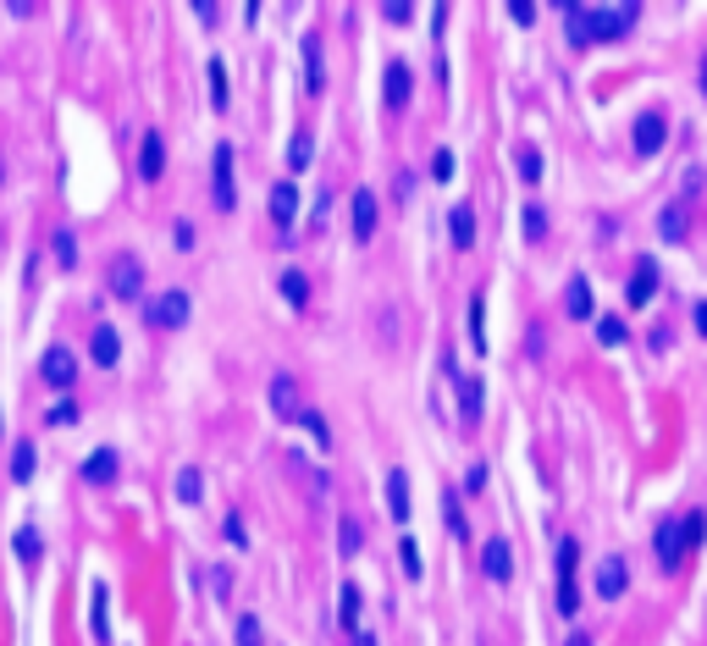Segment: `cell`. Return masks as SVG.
<instances>
[{"label":"cell","instance_id":"obj_55","mask_svg":"<svg viewBox=\"0 0 707 646\" xmlns=\"http://www.w3.org/2000/svg\"><path fill=\"white\" fill-rule=\"evenodd\" d=\"M0 183H6V160H0Z\"/></svg>","mask_w":707,"mask_h":646},{"label":"cell","instance_id":"obj_7","mask_svg":"<svg viewBox=\"0 0 707 646\" xmlns=\"http://www.w3.org/2000/svg\"><path fill=\"white\" fill-rule=\"evenodd\" d=\"M45 381L55 387V393H67V387L78 381V360H72V348H45Z\"/></svg>","mask_w":707,"mask_h":646},{"label":"cell","instance_id":"obj_24","mask_svg":"<svg viewBox=\"0 0 707 646\" xmlns=\"http://www.w3.org/2000/svg\"><path fill=\"white\" fill-rule=\"evenodd\" d=\"M200 492H205L200 464H183V470H177V503H200Z\"/></svg>","mask_w":707,"mask_h":646},{"label":"cell","instance_id":"obj_12","mask_svg":"<svg viewBox=\"0 0 707 646\" xmlns=\"http://www.w3.org/2000/svg\"><path fill=\"white\" fill-rule=\"evenodd\" d=\"M294 216H299V188L294 183H277L271 188V221L287 233V227H294Z\"/></svg>","mask_w":707,"mask_h":646},{"label":"cell","instance_id":"obj_35","mask_svg":"<svg viewBox=\"0 0 707 646\" xmlns=\"http://www.w3.org/2000/svg\"><path fill=\"white\" fill-rule=\"evenodd\" d=\"M304 78H310V89L327 83V72H320V45H315V39L304 45Z\"/></svg>","mask_w":707,"mask_h":646},{"label":"cell","instance_id":"obj_46","mask_svg":"<svg viewBox=\"0 0 707 646\" xmlns=\"http://www.w3.org/2000/svg\"><path fill=\"white\" fill-rule=\"evenodd\" d=\"M381 17H388V22H409L414 6H409V0H388V6H381Z\"/></svg>","mask_w":707,"mask_h":646},{"label":"cell","instance_id":"obj_40","mask_svg":"<svg viewBox=\"0 0 707 646\" xmlns=\"http://www.w3.org/2000/svg\"><path fill=\"white\" fill-rule=\"evenodd\" d=\"M525 233L531 238H548V210H541V205H525Z\"/></svg>","mask_w":707,"mask_h":646},{"label":"cell","instance_id":"obj_13","mask_svg":"<svg viewBox=\"0 0 707 646\" xmlns=\"http://www.w3.org/2000/svg\"><path fill=\"white\" fill-rule=\"evenodd\" d=\"M680 553H686V536H680V520L658 525V564L663 569H680Z\"/></svg>","mask_w":707,"mask_h":646},{"label":"cell","instance_id":"obj_30","mask_svg":"<svg viewBox=\"0 0 707 646\" xmlns=\"http://www.w3.org/2000/svg\"><path fill=\"white\" fill-rule=\"evenodd\" d=\"M658 227H663L669 243H680V238H686V205H669V210L658 216Z\"/></svg>","mask_w":707,"mask_h":646},{"label":"cell","instance_id":"obj_14","mask_svg":"<svg viewBox=\"0 0 707 646\" xmlns=\"http://www.w3.org/2000/svg\"><path fill=\"white\" fill-rule=\"evenodd\" d=\"M160 166H166V139H160V133H144V149H139V177H144V183H155V177H160Z\"/></svg>","mask_w":707,"mask_h":646},{"label":"cell","instance_id":"obj_39","mask_svg":"<svg viewBox=\"0 0 707 646\" xmlns=\"http://www.w3.org/2000/svg\"><path fill=\"white\" fill-rule=\"evenodd\" d=\"M17 558H22V564L39 558V531H17Z\"/></svg>","mask_w":707,"mask_h":646},{"label":"cell","instance_id":"obj_22","mask_svg":"<svg viewBox=\"0 0 707 646\" xmlns=\"http://www.w3.org/2000/svg\"><path fill=\"white\" fill-rule=\"evenodd\" d=\"M409 89H414L409 67H404V61H393V67H388V106H409Z\"/></svg>","mask_w":707,"mask_h":646},{"label":"cell","instance_id":"obj_53","mask_svg":"<svg viewBox=\"0 0 707 646\" xmlns=\"http://www.w3.org/2000/svg\"><path fill=\"white\" fill-rule=\"evenodd\" d=\"M569 646H592V635H586V630H581V635H569Z\"/></svg>","mask_w":707,"mask_h":646},{"label":"cell","instance_id":"obj_25","mask_svg":"<svg viewBox=\"0 0 707 646\" xmlns=\"http://www.w3.org/2000/svg\"><path fill=\"white\" fill-rule=\"evenodd\" d=\"M337 547H343V558H354L365 547V531H360V520H354V514H343L337 520Z\"/></svg>","mask_w":707,"mask_h":646},{"label":"cell","instance_id":"obj_47","mask_svg":"<svg viewBox=\"0 0 707 646\" xmlns=\"http://www.w3.org/2000/svg\"><path fill=\"white\" fill-rule=\"evenodd\" d=\"M94 635L111 641V630H106V591H94Z\"/></svg>","mask_w":707,"mask_h":646},{"label":"cell","instance_id":"obj_28","mask_svg":"<svg viewBox=\"0 0 707 646\" xmlns=\"http://www.w3.org/2000/svg\"><path fill=\"white\" fill-rule=\"evenodd\" d=\"M282 299L294 304V310L310 304V282H304V271H282Z\"/></svg>","mask_w":707,"mask_h":646},{"label":"cell","instance_id":"obj_48","mask_svg":"<svg viewBox=\"0 0 707 646\" xmlns=\"http://www.w3.org/2000/svg\"><path fill=\"white\" fill-rule=\"evenodd\" d=\"M508 17L520 22V28H531V22H536V6H531V0H514V6H508Z\"/></svg>","mask_w":707,"mask_h":646},{"label":"cell","instance_id":"obj_34","mask_svg":"<svg viewBox=\"0 0 707 646\" xmlns=\"http://www.w3.org/2000/svg\"><path fill=\"white\" fill-rule=\"evenodd\" d=\"M442 514H447V531H454V536H470L464 508H459V497H454V492H442Z\"/></svg>","mask_w":707,"mask_h":646},{"label":"cell","instance_id":"obj_27","mask_svg":"<svg viewBox=\"0 0 707 646\" xmlns=\"http://www.w3.org/2000/svg\"><path fill=\"white\" fill-rule=\"evenodd\" d=\"M210 106L216 111H227V100H233V83H227V67H221V61H210Z\"/></svg>","mask_w":707,"mask_h":646},{"label":"cell","instance_id":"obj_42","mask_svg":"<svg viewBox=\"0 0 707 646\" xmlns=\"http://www.w3.org/2000/svg\"><path fill=\"white\" fill-rule=\"evenodd\" d=\"M55 260H61V266H72V260H78V243H72V233H55Z\"/></svg>","mask_w":707,"mask_h":646},{"label":"cell","instance_id":"obj_31","mask_svg":"<svg viewBox=\"0 0 707 646\" xmlns=\"http://www.w3.org/2000/svg\"><path fill=\"white\" fill-rule=\"evenodd\" d=\"M597 337H602V348H619L625 343V320L619 315H597Z\"/></svg>","mask_w":707,"mask_h":646},{"label":"cell","instance_id":"obj_38","mask_svg":"<svg viewBox=\"0 0 707 646\" xmlns=\"http://www.w3.org/2000/svg\"><path fill=\"white\" fill-rule=\"evenodd\" d=\"M398 553H404V574H409V580H421V547H414V536L398 541Z\"/></svg>","mask_w":707,"mask_h":646},{"label":"cell","instance_id":"obj_16","mask_svg":"<svg viewBox=\"0 0 707 646\" xmlns=\"http://www.w3.org/2000/svg\"><path fill=\"white\" fill-rule=\"evenodd\" d=\"M371 233H376V193L354 188V238H371Z\"/></svg>","mask_w":707,"mask_h":646},{"label":"cell","instance_id":"obj_8","mask_svg":"<svg viewBox=\"0 0 707 646\" xmlns=\"http://www.w3.org/2000/svg\"><path fill=\"white\" fill-rule=\"evenodd\" d=\"M625 586H630V569H625V558H614V553H608V558H597V597H608V602H614V597H625Z\"/></svg>","mask_w":707,"mask_h":646},{"label":"cell","instance_id":"obj_54","mask_svg":"<svg viewBox=\"0 0 707 646\" xmlns=\"http://www.w3.org/2000/svg\"><path fill=\"white\" fill-rule=\"evenodd\" d=\"M702 89H707V61H702Z\"/></svg>","mask_w":707,"mask_h":646},{"label":"cell","instance_id":"obj_9","mask_svg":"<svg viewBox=\"0 0 707 646\" xmlns=\"http://www.w3.org/2000/svg\"><path fill=\"white\" fill-rule=\"evenodd\" d=\"M663 139H669L663 111H641V116H635V149H641V155H658V149H663Z\"/></svg>","mask_w":707,"mask_h":646},{"label":"cell","instance_id":"obj_21","mask_svg":"<svg viewBox=\"0 0 707 646\" xmlns=\"http://www.w3.org/2000/svg\"><path fill=\"white\" fill-rule=\"evenodd\" d=\"M447 233H454L459 249H470V243H475V210H470V205H454V216H447Z\"/></svg>","mask_w":707,"mask_h":646},{"label":"cell","instance_id":"obj_2","mask_svg":"<svg viewBox=\"0 0 707 646\" xmlns=\"http://www.w3.org/2000/svg\"><path fill=\"white\" fill-rule=\"evenodd\" d=\"M575 564H581V547H575V536H569V541H558V613H575V608H581Z\"/></svg>","mask_w":707,"mask_h":646},{"label":"cell","instance_id":"obj_49","mask_svg":"<svg viewBox=\"0 0 707 646\" xmlns=\"http://www.w3.org/2000/svg\"><path fill=\"white\" fill-rule=\"evenodd\" d=\"M227 536H233V547H249V531H243V514H227Z\"/></svg>","mask_w":707,"mask_h":646},{"label":"cell","instance_id":"obj_29","mask_svg":"<svg viewBox=\"0 0 707 646\" xmlns=\"http://www.w3.org/2000/svg\"><path fill=\"white\" fill-rule=\"evenodd\" d=\"M470 343L481 348V353H487V299H470Z\"/></svg>","mask_w":707,"mask_h":646},{"label":"cell","instance_id":"obj_26","mask_svg":"<svg viewBox=\"0 0 707 646\" xmlns=\"http://www.w3.org/2000/svg\"><path fill=\"white\" fill-rule=\"evenodd\" d=\"M337 625L354 635V630H360V591H354V586H343L337 591Z\"/></svg>","mask_w":707,"mask_h":646},{"label":"cell","instance_id":"obj_36","mask_svg":"<svg viewBox=\"0 0 707 646\" xmlns=\"http://www.w3.org/2000/svg\"><path fill=\"white\" fill-rule=\"evenodd\" d=\"M702 531H707V514H702V508H691L686 520H680V536H686V547H696V541H702Z\"/></svg>","mask_w":707,"mask_h":646},{"label":"cell","instance_id":"obj_1","mask_svg":"<svg viewBox=\"0 0 707 646\" xmlns=\"http://www.w3.org/2000/svg\"><path fill=\"white\" fill-rule=\"evenodd\" d=\"M635 17H641L635 0H619V6H592V45H597V39H619V34H630Z\"/></svg>","mask_w":707,"mask_h":646},{"label":"cell","instance_id":"obj_52","mask_svg":"<svg viewBox=\"0 0 707 646\" xmlns=\"http://www.w3.org/2000/svg\"><path fill=\"white\" fill-rule=\"evenodd\" d=\"M354 646H376V635L371 630H354Z\"/></svg>","mask_w":707,"mask_h":646},{"label":"cell","instance_id":"obj_32","mask_svg":"<svg viewBox=\"0 0 707 646\" xmlns=\"http://www.w3.org/2000/svg\"><path fill=\"white\" fill-rule=\"evenodd\" d=\"M310 155H315V139H310V133H299L294 144H287V166L304 172V166H310Z\"/></svg>","mask_w":707,"mask_h":646},{"label":"cell","instance_id":"obj_10","mask_svg":"<svg viewBox=\"0 0 707 646\" xmlns=\"http://www.w3.org/2000/svg\"><path fill=\"white\" fill-rule=\"evenodd\" d=\"M481 569H487V580L508 586V574H514V553H508V541H503V536H492V541H487V553H481Z\"/></svg>","mask_w":707,"mask_h":646},{"label":"cell","instance_id":"obj_37","mask_svg":"<svg viewBox=\"0 0 707 646\" xmlns=\"http://www.w3.org/2000/svg\"><path fill=\"white\" fill-rule=\"evenodd\" d=\"M287 464H294V475H299V480H310V487H315L320 497H327V492H332V480H327V475H320V470H310L304 459H287Z\"/></svg>","mask_w":707,"mask_h":646},{"label":"cell","instance_id":"obj_23","mask_svg":"<svg viewBox=\"0 0 707 646\" xmlns=\"http://www.w3.org/2000/svg\"><path fill=\"white\" fill-rule=\"evenodd\" d=\"M83 475L94 480V487H106V480H116V447H100L89 464H83Z\"/></svg>","mask_w":707,"mask_h":646},{"label":"cell","instance_id":"obj_19","mask_svg":"<svg viewBox=\"0 0 707 646\" xmlns=\"http://www.w3.org/2000/svg\"><path fill=\"white\" fill-rule=\"evenodd\" d=\"M564 310H569L575 320H592V282H586V276H575V282H569V293H564Z\"/></svg>","mask_w":707,"mask_h":646},{"label":"cell","instance_id":"obj_51","mask_svg":"<svg viewBox=\"0 0 707 646\" xmlns=\"http://www.w3.org/2000/svg\"><path fill=\"white\" fill-rule=\"evenodd\" d=\"M691 320H696V332H702V337H707V299H702V304H696V310H691Z\"/></svg>","mask_w":707,"mask_h":646},{"label":"cell","instance_id":"obj_15","mask_svg":"<svg viewBox=\"0 0 707 646\" xmlns=\"http://www.w3.org/2000/svg\"><path fill=\"white\" fill-rule=\"evenodd\" d=\"M652 299H658V266H652V260H641L635 276H630V304L641 310V304H652Z\"/></svg>","mask_w":707,"mask_h":646},{"label":"cell","instance_id":"obj_5","mask_svg":"<svg viewBox=\"0 0 707 646\" xmlns=\"http://www.w3.org/2000/svg\"><path fill=\"white\" fill-rule=\"evenodd\" d=\"M188 310H194V304H188V293H183V287H166V293H155L149 299V320H155V327H183V320H188Z\"/></svg>","mask_w":707,"mask_h":646},{"label":"cell","instance_id":"obj_33","mask_svg":"<svg viewBox=\"0 0 707 646\" xmlns=\"http://www.w3.org/2000/svg\"><path fill=\"white\" fill-rule=\"evenodd\" d=\"M12 475H17V480L34 475V442H17V447H12Z\"/></svg>","mask_w":707,"mask_h":646},{"label":"cell","instance_id":"obj_18","mask_svg":"<svg viewBox=\"0 0 707 646\" xmlns=\"http://www.w3.org/2000/svg\"><path fill=\"white\" fill-rule=\"evenodd\" d=\"M459 381V414H464V426H475L481 420V376H454Z\"/></svg>","mask_w":707,"mask_h":646},{"label":"cell","instance_id":"obj_44","mask_svg":"<svg viewBox=\"0 0 707 646\" xmlns=\"http://www.w3.org/2000/svg\"><path fill=\"white\" fill-rule=\"evenodd\" d=\"M72 420H78V404H72V398H61V404L50 409V426H72Z\"/></svg>","mask_w":707,"mask_h":646},{"label":"cell","instance_id":"obj_45","mask_svg":"<svg viewBox=\"0 0 707 646\" xmlns=\"http://www.w3.org/2000/svg\"><path fill=\"white\" fill-rule=\"evenodd\" d=\"M431 177H437V183L454 177V155H447V149H437V155H431Z\"/></svg>","mask_w":707,"mask_h":646},{"label":"cell","instance_id":"obj_11","mask_svg":"<svg viewBox=\"0 0 707 646\" xmlns=\"http://www.w3.org/2000/svg\"><path fill=\"white\" fill-rule=\"evenodd\" d=\"M89 360H94V365H116V360H122V337H116V327H106V320H100V327L89 332Z\"/></svg>","mask_w":707,"mask_h":646},{"label":"cell","instance_id":"obj_41","mask_svg":"<svg viewBox=\"0 0 707 646\" xmlns=\"http://www.w3.org/2000/svg\"><path fill=\"white\" fill-rule=\"evenodd\" d=\"M238 646H266L260 641V619H249V613L238 619Z\"/></svg>","mask_w":707,"mask_h":646},{"label":"cell","instance_id":"obj_50","mask_svg":"<svg viewBox=\"0 0 707 646\" xmlns=\"http://www.w3.org/2000/svg\"><path fill=\"white\" fill-rule=\"evenodd\" d=\"M172 238H177V249H194V227H188V221H177Z\"/></svg>","mask_w":707,"mask_h":646},{"label":"cell","instance_id":"obj_3","mask_svg":"<svg viewBox=\"0 0 707 646\" xmlns=\"http://www.w3.org/2000/svg\"><path fill=\"white\" fill-rule=\"evenodd\" d=\"M111 293L116 299H139L144 293V266H139V254H111Z\"/></svg>","mask_w":707,"mask_h":646},{"label":"cell","instance_id":"obj_17","mask_svg":"<svg viewBox=\"0 0 707 646\" xmlns=\"http://www.w3.org/2000/svg\"><path fill=\"white\" fill-rule=\"evenodd\" d=\"M388 508H393L398 525L409 520V475L404 470H388Z\"/></svg>","mask_w":707,"mask_h":646},{"label":"cell","instance_id":"obj_4","mask_svg":"<svg viewBox=\"0 0 707 646\" xmlns=\"http://www.w3.org/2000/svg\"><path fill=\"white\" fill-rule=\"evenodd\" d=\"M271 414H277V420H304V414H310V409H304V393H299V381L287 376V370L271 376Z\"/></svg>","mask_w":707,"mask_h":646},{"label":"cell","instance_id":"obj_43","mask_svg":"<svg viewBox=\"0 0 707 646\" xmlns=\"http://www.w3.org/2000/svg\"><path fill=\"white\" fill-rule=\"evenodd\" d=\"M520 177H525V183L541 177V155H536V149H520Z\"/></svg>","mask_w":707,"mask_h":646},{"label":"cell","instance_id":"obj_6","mask_svg":"<svg viewBox=\"0 0 707 646\" xmlns=\"http://www.w3.org/2000/svg\"><path fill=\"white\" fill-rule=\"evenodd\" d=\"M210 177H216V210H233V205H238V188H233V144L216 149Z\"/></svg>","mask_w":707,"mask_h":646},{"label":"cell","instance_id":"obj_20","mask_svg":"<svg viewBox=\"0 0 707 646\" xmlns=\"http://www.w3.org/2000/svg\"><path fill=\"white\" fill-rule=\"evenodd\" d=\"M564 28L569 45H592V6H564Z\"/></svg>","mask_w":707,"mask_h":646}]
</instances>
